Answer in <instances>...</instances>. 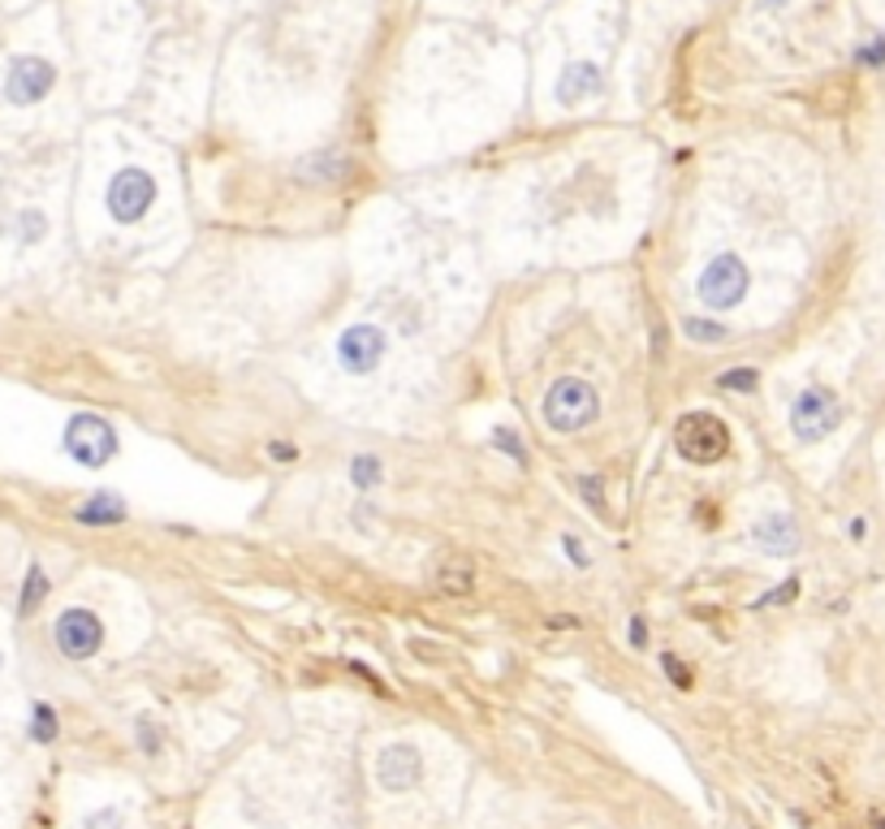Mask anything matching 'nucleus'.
I'll list each match as a JSON object with an SVG mask.
<instances>
[{
  "instance_id": "12",
  "label": "nucleus",
  "mask_w": 885,
  "mask_h": 829,
  "mask_svg": "<svg viewBox=\"0 0 885 829\" xmlns=\"http://www.w3.org/2000/svg\"><path fill=\"white\" fill-rule=\"evenodd\" d=\"M428 580H433V588H441V593L462 596L475 588V562H471L466 553H441V558L433 562Z\"/></svg>"
},
{
  "instance_id": "31",
  "label": "nucleus",
  "mask_w": 885,
  "mask_h": 829,
  "mask_svg": "<svg viewBox=\"0 0 885 829\" xmlns=\"http://www.w3.org/2000/svg\"><path fill=\"white\" fill-rule=\"evenodd\" d=\"M138 734H143V747H147V752H156V734H151V721H143V726H138Z\"/></svg>"
},
{
  "instance_id": "33",
  "label": "nucleus",
  "mask_w": 885,
  "mask_h": 829,
  "mask_svg": "<svg viewBox=\"0 0 885 829\" xmlns=\"http://www.w3.org/2000/svg\"><path fill=\"white\" fill-rule=\"evenodd\" d=\"M864 532H869V523H864V519H856V523H851V536H856V540H864Z\"/></svg>"
},
{
  "instance_id": "13",
  "label": "nucleus",
  "mask_w": 885,
  "mask_h": 829,
  "mask_svg": "<svg viewBox=\"0 0 885 829\" xmlns=\"http://www.w3.org/2000/svg\"><path fill=\"white\" fill-rule=\"evenodd\" d=\"M601 70L596 65H566L561 70V78H557V100L561 105H583V100H592V96H601Z\"/></svg>"
},
{
  "instance_id": "5",
  "label": "nucleus",
  "mask_w": 885,
  "mask_h": 829,
  "mask_svg": "<svg viewBox=\"0 0 885 829\" xmlns=\"http://www.w3.org/2000/svg\"><path fill=\"white\" fill-rule=\"evenodd\" d=\"M109 217L117 225H134L147 217V208L156 204V178L147 169H117L109 182Z\"/></svg>"
},
{
  "instance_id": "8",
  "label": "nucleus",
  "mask_w": 885,
  "mask_h": 829,
  "mask_svg": "<svg viewBox=\"0 0 885 829\" xmlns=\"http://www.w3.org/2000/svg\"><path fill=\"white\" fill-rule=\"evenodd\" d=\"M57 83V70L52 61L44 57H13L9 61V74H4V100L26 109V105H39Z\"/></svg>"
},
{
  "instance_id": "20",
  "label": "nucleus",
  "mask_w": 885,
  "mask_h": 829,
  "mask_svg": "<svg viewBox=\"0 0 885 829\" xmlns=\"http://www.w3.org/2000/svg\"><path fill=\"white\" fill-rule=\"evenodd\" d=\"M44 593H48V580H44V571H39V566H31V571H26V588H22V605H17V609H22V613H31V609L44 600Z\"/></svg>"
},
{
  "instance_id": "17",
  "label": "nucleus",
  "mask_w": 885,
  "mask_h": 829,
  "mask_svg": "<svg viewBox=\"0 0 885 829\" xmlns=\"http://www.w3.org/2000/svg\"><path fill=\"white\" fill-rule=\"evenodd\" d=\"M756 385H761V376L752 367H730L717 376V389H726V393H756Z\"/></svg>"
},
{
  "instance_id": "15",
  "label": "nucleus",
  "mask_w": 885,
  "mask_h": 829,
  "mask_svg": "<svg viewBox=\"0 0 885 829\" xmlns=\"http://www.w3.org/2000/svg\"><path fill=\"white\" fill-rule=\"evenodd\" d=\"M78 523H87V527H117V523H125V501L117 492H96L92 501L78 505Z\"/></svg>"
},
{
  "instance_id": "19",
  "label": "nucleus",
  "mask_w": 885,
  "mask_h": 829,
  "mask_svg": "<svg viewBox=\"0 0 885 829\" xmlns=\"http://www.w3.org/2000/svg\"><path fill=\"white\" fill-rule=\"evenodd\" d=\"M31 739L35 743H52L57 739V712L48 705H35V717H31Z\"/></svg>"
},
{
  "instance_id": "28",
  "label": "nucleus",
  "mask_w": 885,
  "mask_h": 829,
  "mask_svg": "<svg viewBox=\"0 0 885 829\" xmlns=\"http://www.w3.org/2000/svg\"><path fill=\"white\" fill-rule=\"evenodd\" d=\"M268 459H277V463H294L299 450H294L290 441H268Z\"/></svg>"
},
{
  "instance_id": "23",
  "label": "nucleus",
  "mask_w": 885,
  "mask_h": 829,
  "mask_svg": "<svg viewBox=\"0 0 885 829\" xmlns=\"http://www.w3.org/2000/svg\"><path fill=\"white\" fill-rule=\"evenodd\" d=\"M856 61L864 65V70H877V65H885V35H873L860 52H856Z\"/></svg>"
},
{
  "instance_id": "18",
  "label": "nucleus",
  "mask_w": 885,
  "mask_h": 829,
  "mask_svg": "<svg viewBox=\"0 0 885 829\" xmlns=\"http://www.w3.org/2000/svg\"><path fill=\"white\" fill-rule=\"evenodd\" d=\"M380 475H385V467H380L372 454H359V459L350 463V479H354L359 488H376V484H380Z\"/></svg>"
},
{
  "instance_id": "32",
  "label": "nucleus",
  "mask_w": 885,
  "mask_h": 829,
  "mask_svg": "<svg viewBox=\"0 0 885 829\" xmlns=\"http://www.w3.org/2000/svg\"><path fill=\"white\" fill-rule=\"evenodd\" d=\"M549 626H579V618H566V613H557V618H549Z\"/></svg>"
},
{
  "instance_id": "14",
  "label": "nucleus",
  "mask_w": 885,
  "mask_h": 829,
  "mask_svg": "<svg viewBox=\"0 0 885 829\" xmlns=\"http://www.w3.org/2000/svg\"><path fill=\"white\" fill-rule=\"evenodd\" d=\"M294 178L299 182H345L350 178V156L341 151H316L307 160L294 164Z\"/></svg>"
},
{
  "instance_id": "11",
  "label": "nucleus",
  "mask_w": 885,
  "mask_h": 829,
  "mask_svg": "<svg viewBox=\"0 0 885 829\" xmlns=\"http://www.w3.org/2000/svg\"><path fill=\"white\" fill-rule=\"evenodd\" d=\"M752 540H756V549H765L769 558H790V553H799L803 532H799V523H795L790 514H765V519L752 523Z\"/></svg>"
},
{
  "instance_id": "7",
  "label": "nucleus",
  "mask_w": 885,
  "mask_h": 829,
  "mask_svg": "<svg viewBox=\"0 0 885 829\" xmlns=\"http://www.w3.org/2000/svg\"><path fill=\"white\" fill-rule=\"evenodd\" d=\"M385 351H389V338L376 325H350L337 338V363L350 376H372L385 363Z\"/></svg>"
},
{
  "instance_id": "22",
  "label": "nucleus",
  "mask_w": 885,
  "mask_h": 829,
  "mask_svg": "<svg viewBox=\"0 0 885 829\" xmlns=\"http://www.w3.org/2000/svg\"><path fill=\"white\" fill-rule=\"evenodd\" d=\"M493 446H497L506 459H514V463L528 459V454H523V437H519L514 428H493Z\"/></svg>"
},
{
  "instance_id": "4",
  "label": "nucleus",
  "mask_w": 885,
  "mask_h": 829,
  "mask_svg": "<svg viewBox=\"0 0 885 829\" xmlns=\"http://www.w3.org/2000/svg\"><path fill=\"white\" fill-rule=\"evenodd\" d=\"M842 424V402L829 385H808L799 389V398L790 402V432L799 441H825L834 428Z\"/></svg>"
},
{
  "instance_id": "21",
  "label": "nucleus",
  "mask_w": 885,
  "mask_h": 829,
  "mask_svg": "<svg viewBox=\"0 0 885 829\" xmlns=\"http://www.w3.org/2000/svg\"><path fill=\"white\" fill-rule=\"evenodd\" d=\"M574 484H579V497H583V501H587V505H592V510L605 519V514H609V505H605V488H601V479H596V475H579Z\"/></svg>"
},
{
  "instance_id": "24",
  "label": "nucleus",
  "mask_w": 885,
  "mask_h": 829,
  "mask_svg": "<svg viewBox=\"0 0 885 829\" xmlns=\"http://www.w3.org/2000/svg\"><path fill=\"white\" fill-rule=\"evenodd\" d=\"M662 666H665V674H669V683H674L678 692H687V687H691V670H682V661H678L674 653H665Z\"/></svg>"
},
{
  "instance_id": "30",
  "label": "nucleus",
  "mask_w": 885,
  "mask_h": 829,
  "mask_svg": "<svg viewBox=\"0 0 885 829\" xmlns=\"http://www.w3.org/2000/svg\"><path fill=\"white\" fill-rule=\"evenodd\" d=\"M631 644L644 648L648 644V631H644V618H631Z\"/></svg>"
},
{
  "instance_id": "2",
  "label": "nucleus",
  "mask_w": 885,
  "mask_h": 829,
  "mask_svg": "<svg viewBox=\"0 0 885 829\" xmlns=\"http://www.w3.org/2000/svg\"><path fill=\"white\" fill-rule=\"evenodd\" d=\"M748 285H752L748 264L735 251H722V255H713L704 264L700 281H695V294H700V303L708 312H730V307H739L748 298Z\"/></svg>"
},
{
  "instance_id": "34",
  "label": "nucleus",
  "mask_w": 885,
  "mask_h": 829,
  "mask_svg": "<svg viewBox=\"0 0 885 829\" xmlns=\"http://www.w3.org/2000/svg\"><path fill=\"white\" fill-rule=\"evenodd\" d=\"M761 4H765V9H786L790 0H761Z\"/></svg>"
},
{
  "instance_id": "35",
  "label": "nucleus",
  "mask_w": 885,
  "mask_h": 829,
  "mask_svg": "<svg viewBox=\"0 0 885 829\" xmlns=\"http://www.w3.org/2000/svg\"><path fill=\"white\" fill-rule=\"evenodd\" d=\"M873 826H877V829H885V817H873Z\"/></svg>"
},
{
  "instance_id": "16",
  "label": "nucleus",
  "mask_w": 885,
  "mask_h": 829,
  "mask_svg": "<svg viewBox=\"0 0 885 829\" xmlns=\"http://www.w3.org/2000/svg\"><path fill=\"white\" fill-rule=\"evenodd\" d=\"M682 333L695 342V346H713V342H726V325L722 320H704V316H687L682 320Z\"/></svg>"
},
{
  "instance_id": "3",
  "label": "nucleus",
  "mask_w": 885,
  "mask_h": 829,
  "mask_svg": "<svg viewBox=\"0 0 885 829\" xmlns=\"http://www.w3.org/2000/svg\"><path fill=\"white\" fill-rule=\"evenodd\" d=\"M545 424L554 428V432H579V428H587L596 415H601V398H596V389L587 385V380H579V376H561L554 389L545 393Z\"/></svg>"
},
{
  "instance_id": "26",
  "label": "nucleus",
  "mask_w": 885,
  "mask_h": 829,
  "mask_svg": "<svg viewBox=\"0 0 885 829\" xmlns=\"http://www.w3.org/2000/svg\"><path fill=\"white\" fill-rule=\"evenodd\" d=\"M121 826V813L117 808H105V813H92L87 817V829H117Z\"/></svg>"
},
{
  "instance_id": "29",
  "label": "nucleus",
  "mask_w": 885,
  "mask_h": 829,
  "mask_svg": "<svg viewBox=\"0 0 885 829\" xmlns=\"http://www.w3.org/2000/svg\"><path fill=\"white\" fill-rule=\"evenodd\" d=\"M39 234H44V217H39V212H26V217H22V237L35 242Z\"/></svg>"
},
{
  "instance_id": "10",
  "label": "nucleus",
  "mask_w": 885,
  "mask_h": 829,
  "mask_svg": "<svg viewBox=\"0 0 885 829\" xmlns=\"http://www.w3.org/2000/svg\"><path fill=\"white\" fill-rule=\"evenodd\" d=\"M424 778V760H420V752L411 747V743H389V747H380V756H376V782L385 787V791H411L415 782Z\"/></svg>"
},
{
  "instance_id": "27",
  "label": "nucleus",
  "mask_w": 885,
  "mask_h": 829,
  "mask_svg": "<svg viewBox=\"0 0 885 829\" xmlns=\"http://www.w3.org/2000/svg\"><path fill=\"white\" fill-rule=\"evenodd\" d=\"M561 549H566V558H570L574 566H587V562H592V558H587V549H583L574 536H561Z\"/></svg>"
},
{
  "instance_id": "25",
  "label": "nucleus",
  "mask_w": 885,
  "mask_h": 829,
  "mask_svg": "<svg viewBox=\"0 0 885 829\" xmlns=\"http://www.w3.org/2000/svg\"><path fill=\"white\" fill-rule=\"evenodd\" d=\"M795 596H799V584H795V580H786V584H777V593L761 596V600H756V605H761V609H765V605H781V600H795Z\"/></svg>"
},
{
  "instance_id": "1",
  "label": "nucleus",
  "mask_w": 885,
  "mask_h": 829,
  "mask_svg": "<svg viewBox=\"0 0 885 829\" xmlns=\"http://www.w3.org/2000/svg\"><path fill=\"white\" fill-rule=\"evenodd\" d=\"M674 450L695 467H713L730 454V428L713 411H687L674 424Z\"/></svg>"
},
{
  "instance_id": "6",
  "label": "nucleus",
  "mask_w": 885,
  "mask_h": 829,
  "mask_svg": "<svg viewBox=\"0 0 885 829\" xmlns=\"http://www.w3.org/2000/svg\"><path fill=\"white\" fill-rule=\"evenodd\" d=\"M65 450L83 467H105L117 454V432H112L109 419H100V415H74L65 424Z\"/></svg>"
},
{
  "instance_id": "9",
  "label": "nucleus",
  "mask_w": 885,
  "mask_h": 829,
  "mask_svg": "<svg viewBox=\"0 0 885 829\" xmlns=\"http://www.w3.org/2000/svg\"><path fill=\"white\" fill-rule=\"evenodd\" d=\"M52 639H57L61 657H70V661H87V657L100 653V644H105V626H100V618H96L92 609H65V613L57 618V626H52Z\"/></svg>"
}]
</instances>
